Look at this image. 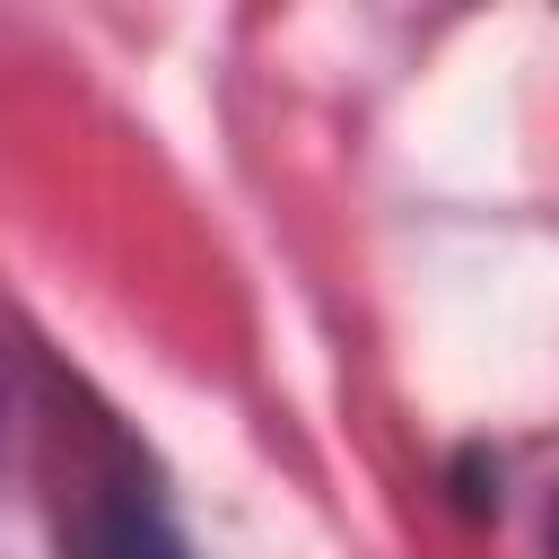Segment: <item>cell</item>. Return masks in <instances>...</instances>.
Segmentation results:
<instances>
[{
	"label": "cell",
	"instance_id": "6da1fadb",
	"mask_svg": "<svg viewBox=\"0 0 559 559\" xmlns=\"http://www.w3.org/2000/svg\"><path fill=\"white\" fill-rule=\"evenodd\" d=\"M550 550H559V507H550Z\"/></svg>",
	"mask_w": 559,
	"mask_h": 559
}]
</instances>
